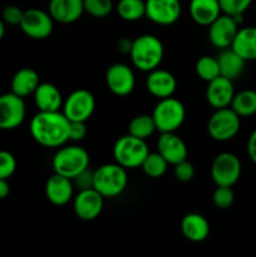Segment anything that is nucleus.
Instances as JSON below:
<instances>
[{
	"label": "nucleus",
	"instance_id": "obj_27",
	"mask_svg": "<svg viewBox=\"0 0 256 257\" xmlns=\"http://www.w3.org/2000/svg\"><path fill=\"white\" fill-rule=\"evenodd\" d=\"M230 108L240 118L256 114V90L243 89L235 93Z\"/></svg>",
	"mask_w": 256,
	"mask_h": 257
},
{
	"label": "nucleus",
	"instance_id": "obj_18",
	"mask_svg": "<svg viewBox=\"0 0 256 257\" xmlns=\"http://www.w3.org/2000/svg\"><path fill=\"white\" fill-rule=\"evenodd\" d=\"M45 196L54 206H64L74 197V185L70 178L54 173L45 183Z\"/></svg>",
	"mask_w": 256,
	"mask_h": 257
},
{
	"label": "nucleus",
	"instance_id": "obj_22",
	"mask_svg": "<svg viewBox=\"0 0 256 257\" xmlns=\"http://www.w3.org/2000/svg\"><path fill=\"white\" fill-rule=\"evenodd\" d=\"M182 235L192 242H201L210 235V223L205 216L191 212L183 216L181 221Z\"/></svg>",
	"mask_w": 256,
	"mask_h": 257
},
{
	"label": "nucleus",
	"instance_id": "obj_12",
	"mask_svg": "<svg viewBox=\"0 0 256 257\" xmlns=\"http://www.w3.org/2000/svg\"><path fill=\"white\" fill-rule=\"evenodd\" d=\"M182 5L180 0H146V18L162 27L172 25L180 19Z\"/></svg>",
	"mask_w": 256,
	"mask_h": 257
},
{
	"label": "nucleus",
	"instance_id": "obj_14",
	"mask_svg": "<svg viewBox=\"0 0 256 257\" xmlns=\"http://www.w3.org/2000/svg\"><path fill=\"white\" fill-rule=\"evenodd\" d=\"M104 197L94 188L82 190L73 197L75 216L83 221H93L102 213Z\"/></svg>",
	"mask_w": 256,
	"mask_h": 257
},
{
	"label": "nucleus",
	"instance_id": "obj_15",
	"mask_svg": "<svg viewBox=\"0 0 256 257\" xmlns=\"http://www.w3.org/2000/svg\"><path fill=\"white\" fill-rule=\"evenodd\" d=\"M238 32V24L232 17L221 14L208 25V40L218 49H226L232 45L233 39Z\"/></svg>",
	"mask_w": 256,
	"mask_h": 257
},
{
	"label": "nucleus",
	"instance_id": "obj_43",
	"mask_svg": "<svg viewBox=\"0 0 256 257\" xmlns=\"http://www.w3.org/2000/svg\"><path fill=\"white\" fill-rule=\"evenodd\" d=\"M5 25L7 24H5V23L3 22L2 18H0V40H2L5 35V29H7V28H5Z\"/></svg>",
	"mask_w": 256,
	"mask_h": 257
},
{
	"label": "nucleus",
	"instance_id": "obj_26",
	"mask_svg": "<svg viewBox=\"0 0 256 257\" xmlns=\"http://www.w3.org/2000/svg\"><path fill=\"white\" fill-rule=\"evenodd\" d=\"M216 58H217L221 77L227 78L233 82L242 74L246 62L231 48L222 49Z\"/></svg>",
	"mask_w": 256,
	"mask_h": 257
},
{
	"label": "nucleus",
	"instance_id": "obj_42",
	"mask_svg": "<svg viewBox=\"0 0 256 257\" xmlns=\"http://www.w3.org/2000/svg\"><path fill=\"white\" fill-rule=\"evenodd\" d=\"M10 193V186L8 183V180H3L0 178V200H4L9 196Z\"/></svg>",
	"mask_w": 256,
	"mask_h": 257
},
{
	"label": "nucleus",
	"instance_id": "obj_30",
	"mask_svg": "<svg viewBox=\"0 0 256 257\" xmlns=\"http://www.w3.org/2000/svg\"><path fill=\"white\" fill-rule=\"evenodd\" d=\"M168 167V163L166 162L165 158L158 152L148 153L147 157L141 165L143 173L151 178H160L166 173Z\"/></svg>",
	"mask_w": 256,
	"mask_h": 257
},
{
	"label": "nucleus",
	"instance_id": "obj_28",
	"mask_svg": "<svg viewBox=\"0 0 256 257\" xmlns=\"http://www.w3.org/2000/svg\"><path fill=\"white\" fill-rule=\"evenodd\" d=\"M156 124L152 115L138 114L131 119L128 124V135L146 141L156 132Z\"/></svg>",
	"mask_w": 256,
	"mask_h": 257
},
{
	"label": "nucleus",
	"instance_id": "obj_35",
	"mask_svg": "<svg viewBox=\"0 0 256 257\" xmlns=\"http://www.w3.org/2000/svg\"><path fill=\"white\" fill-rule=\"evenodd\" d=\"M17 170V160L9 151H0V178L8 180Z\"/></svg>",
	"mask_w": 256,
	"mask_h": 257
},
{
	"label": "nucleus",
	"instance_id": "obj_8",
	"mask_svg": "<svg viewBox=\"0 0 256 257\" xmlns=\"http://www.w3.org/2000/svg\"><path fill=\"white\" fill-rule=\"evenodd\" d=\"M241 161L231 152H222L217 155L211 165V177L216 186L232 187L240 180Z\"/></svg>",
	"mask_w": 256,
	"mask_h": 257
},
{
	"label": "nucleus",
	"instance_id": "obj_5",
	"mask_svg": "<svg viewBox=\"0 0 256 257\" xmlns=\"http://www.w3.org/2000/svg\"><path fill=\"white\" fill-rule=\"evenodd\" d=\"M150 151L146 141L136 138L131 135L122 136L115 141L113 146V158L114 162L125 170L141 167Z\"/></svg>",
	"mask_w": 256,
	"mask_h": 257
},
{
	"label": "nucleus",
	"instance_id": "obj_11",
	"mask_svg": "<svg viewBox=\"0 0 256 257\" xmlns=\"http://www.w3.org/2000/svg\"><path fill=\"white\" fill-rule=\"evenodd\" d=\"M27 108L23 98L14 93L0 95V131H12L19 127L25 119Z\"/></svg>",
	"mask_w": 256,
	"mask_h": 257
},
{
	"label": "nucleus",
	"instance_id": "obj_2",
	"mask_svg": "<svg viewBox=\"0 0 256 257\" xmlns=\"http://www.w3.org/2000/svg\"><path fill=\"white\" fill-rule=\"evenodd\" d=\"M165 55L163 44L156 35L143 34L132 40L130 50L133 67L141 72L150 73L161 65Z\"/></svg>",
	"mask_w": 256,
	"mask_h": 257
},
{
	"label": "nucleus",
	"instance_id": "obj_10",
	"mask_svg": "<svg viewBox=\"0 0 256 257\" xmlns=\"http://www.w3.org/2000/svg\"><path fill=\"white\" fill-rule=\"evenodd\" d=\"M22 32L28 38L34 40H43L50 37L54 28V20L49 13L38 8L24 10L22 22L19 24Z\"/></svg>",
	"mask_w": 256,
	"mask_h": 257
},
{
	"label": "nucleus",
	"instance_id": "obj_40",
	"mask_svg": "<svg viewBox=\"0 0 256 257\" xmlns=\"http://www.w3.org/2000/svg\"><path fill=\"white\" fill-rule=\"evenodd\" d=\"M247 155L248 158L256 165V128L251 132L247 140Z\"/></svg>",
	"mask_w": 256,
	"mask_h": 257
},
{
	"label": "nucleus",
	"instance_id": "obj_38",
	"mask_svg": "<svg viewBox=\"0 0 256 257\" xmlns=\"http://www.w3.org/2000/svg\"><path fill=\"white\" fill-rule=\"evenodd\" d=\"M72 181L73 185L77 186L79 188V191L93 188V183H94V171L89 170V167H88L87 170L82 171L79 175L75 176Z\"/></svg>",
	"mask_w": 256,
	"mask_h": 257
},
{
	"label": "nucleus",
	"instance_id": "obj_4",
	"mask_svg": "<svg viewBox=\"0 0 256 257\" xmlns=\"http://www.w3.org/2000/svg\"><path fill=\"white\" fill-rule=\"evenodd\" d=\"M89 153L80 146H62L52 161L54 173L73 178L89 167Z\"/></svg>",
	"mask_w": 256,
	"mask_h": 257
},
{
	"label": "nucleus",
	"instance_id": "obj_3",
	"mask_svg": "<svg viewBox=\"0 0 256 257\" xmlns=\"http://www.w3.org/2000/svg\"><path fill=\"white\" fill-rule=\"evenodd\" d=\"M127 170L118 163H105L94 171L93 188L104 198L119 196L127 188Z\"/></svg>",
	"mask_w": 256,
	"mask_h": 257
},
{
	"label": "nucleus",
	"instance_id": "obj_33",
	"mask_svg": "<svg viewBox=\"0 0 256 257\" xmlns=\"http://www.w3.org/2000/svg\"><path fill=\"white\" fill-rule=\"evenodd\" d=\"M253 0H218L222 14L230 17L243 15V13L251 7Z\"/></svg>",
	"mask_w": 256,
	"mask_h": 257
},
{
	"label": "nucleus",
	"instance_id": "obj_37",
	"mask_svg": "<svg viewBox=\"0 0 256 257\" xmlns=\"http://www.w3.org/2000/svg\"><path fill=\"white\" fill-rule=\"evenodd\" d=\"M24 10L20 9L17 5H8L3 9L2 19L8 25H19L22 22Z\"/></svg>",
	"mask_w": 256,
	"mask_h": 257
},
{
	"label": "nucleus",
	"instance_id": "obj_6",
	"mask_svg": "<svg viewBox=\"0 0 256 257\" xmlns=\"http://www.w3.org/2000/svg\"><path fill=\"white\" fill-rule=\"evenodd\" d=\"M151 115L155 120L156 130L160 133L176 132L185 122L186 108L177 98H163L158 99Z\"/></svg>",
	"mask_w": 256,
	"mask_h": 257
},
{
	"label": "nucleus",
	"instance_id": "obj_31",
	"mask_svg": "<svg viewBox=\"0 0 256 257\" xmlns=\"http://www.w3.org/2000/svg\"><path fill=\"white\" fill-rule=\"evenodd\" d=\"M196 73L205 82H211L215 78L220 77V68L216 57L203 55L196 62Z\"/></svg>",
	"mask_w": 256,
	"mask_h": 257
},
{
	"label": "nucleus",
	"instance_id": "obj_16",
	"mask_svg": "<svg viewBox=\"0 0 256 257\" xmlns=\"http://www.w3.org/2000/svg\"><path fill=\"white\" fill-rule=\"evenodd\" d=\"M157 152L172 166L187 160L188 155L185 141L175 132L161 133L157 140Z\"/></svg>",
	"mask_w": 256,
	"mask_h": 257
},
{
	"label": "nucleus",
	"instance_id": "obj_9",
	"mask_svg": "<svg viewBox=\"0 0 256 257\" xmlns=\"http://www.w3.org/2000/svg\"><path fill=\"white\" fill-rule=\"evenodd\" d=\"M63 114L70 122H87L95 109V98L89 90L75 89L63 102Z\"/></svg>",
	"mask_w": 256,
	"mask_h": 257
},
{
	"label": "nucleus",
	"instance_id": "obj_41",
	"mask_svg": "<svg viewBox=\"0 0 256 257\" xmlns=\"http://www.w3.org/2000/svg\"><path fill=\"white\" fill-rule=\"evenodd\" d=\"M131 47H132V42H131V40L125 39V38H122V39L118 40L117 49L119 50L120 53H123V54H130Z\"/></svg>",
	"mask_w": 256,
	"mask_h": 257
},
{
	"label": "nucleus",
	"instance_id": "obj_17",
	"mask_svg": "<svg viewBox=\"0 0 256 257\" xmlns=\"http://www.w3.org/2000/svg\"><path fill=\"white\" fill-rule=\"evenodd\" d=\"M235 95L232 80L223 77H217L207 83L206 88V100L208 104L215 109L227 108L231 105V102Z\"/></svg>",
	"mask_w": 256,
	"mask_h": 257
},
{
	"label": "nucleus",
	"instance_id": "obj_32",
	"mask_svg": "<svg viewBox=\"0 0 256 257\" xmlns=\"http://www.w3.org/2000/svg\"><path fill=\"white\" fill-rule=\"evenodd\" d=\"M83 7L84 13L89 14L90 17L102 19L112 13L114 5L112 0H83Z\"/></svg>",
	"mask_w": 256,
	"mask_h": 257
},
{
	"label": "nucleus",
	"instance_id": "obj_29",
	"mask_svg": "<svg viewBox=\"0 0 256 257\" xmlns=\"http://www.w3.org/2000/svg\"><path fill=\"white\" fill-rule=\"evenodd\" d=\"M120 19L125 22H137L146 17L145 0H119L115 7Z\"/></svg>",
	"mask_w": 256,
	"mask_h": 257
},
{
	"label": "nucleus",
	"instance_id": "obj_39",
	"mask_svg": "<svg viewBox=\"0 0 256 257\" xmlns=\"http://www.w3.org/2000/svg\"><path fill=\"white\" fill-rule=\"evenodd\" d=\"M87 125L85 122H70L69 123V141L80 142L87 137Z\"/></svg>",
	"mask_w": 256,
	"mask_h": 257
},
{
	"label": "nucleus",
	"instance_id": "obj_34",
	"mask_svg": "<svg viewBox=\"0 0 256 257\" xmlns=\"http://www.w3.org/2000/svg\"><path fill=\"white\" fill-rule=\"evenodd\" d=\"M235 200V193L232 188L226 186H217L212 193V202L220 210H227L232 206Z\"/></svg>",
	"mask_w": 256,
	"mask_h": 257
},
{
	"label": "nucleus",
	"instance_id": "obj_21",
	"mask_svg": "<svg viewBox=\"0 0 256 257\" xmlns=\"http://www.w3.org/2000/svg\"><path fill=\"white\" fill-rule=\"evenodd\" d=\"M35 105L40 112H55L63 107V97L59 88L52 83H40L34 92Z\"/></svg>",
	"mask_w": 256,
	"mask_h": 257
},
{
	"label": "nucleus",
	"instance_id": "obj_36",
	"mask_svg": "<svg viewBox=\"0 0 256 257\" xmlns=\"http://www.w3.org/2000/svg\"><path fill=\"white\" fill-rule=\"evenodd\" d=\"M173 175L177 181L182 183L191 182L195 177V167L191 162H188L187 160L182 161V162L177 163V165L173 166Z\"/></svg>",
	"mask_w": 256,
	"mask_h": 257
},
{
	"label": "nucleus",
	"instance_id": "obj_24",
	"mask_svg": "<svg viewBox=\"0 0 256 257\" xmlns=\"http://www.w3.org/2000/svg\"><path fill=\"white\" fill-rule=\"evenodd\" d=\"M39 84V74L34 69H32V68H22L13 75L10 88H12V93L24 99L25 97L34 94L35 89Z\"/></svg>",
	"mask_w": 256,
	"mask_h": 257
},
{
	"label": "nucleus",
	"instance_id": "obj_1",
	"mask_svg": "<svg viewBox=\"0 0 256 257\" xmlns=\"http://www.w3.org/2000/svg\"><path fill=\"white\" fill-rule=\"evenodd\" d=\"M70 120L60 110L38 112L29 124L30 135L38 145L47 148H60L69 141Z\"/></svg>",
	"mask_w": 256,
	"mask_h": 257
},
{
	"label": "nucleus",
	"instance_id": "obj_25",
	"mask_svg": "<svg viewBox=\"0 0 256 257\" xmlns=\"http://www.w3.org/2000/svg\"><path fill=\"white\" fill-rule=\"evenodd\" d=\"M230 48L245 62L256 60V27H245L238 29Z\"/></svg>",
	"mask_w": 256,
	"mask_h": 257
},
{
	"label": "nucleus",
	"instance_id": "obj_23",
	"mask_svg": "<svg viewBox=\"0 0 256 257\" xmlns=\"http://www.w3.org/2000/svg\"><path fill=\"white\" fill-rule=\"evenodd\" d=\"M188 9L193 22L202 27H208L222 14L218 0H191Z\"/></svg>",
	"mask_w": 256,
	"mask_h": 257
},
{
	"label": "nucleus",
	"instance_id": "obj_19",
	"mask_svg": "<svg viewBox=\"0 0 256 257\" xmlns=\"http://www.w3.org/2000/svg\"><path fill=\"white\" fill-rule=\"evenodd\" d=\"M146 88L151 95L158 99H163V98L172 97L177 88V80L171 72L157 68L148 73Z\"/></svg>",
	"mask_w": 256,
	"mask_h": 257
},
{
	"label": "nucleus",
	"instance_id": "obj_7",
	"mask_svg": "<svg viewBox=\"0 0 256 257\" xmlns=\"http://www.w3.org/2000/svg\"><path fill=\"white\" fill-rule=\"evenodd\" d=\"M241 118L230 107L215 109L207 122V133L213 141L227 142L238 133Z\"/></svg>",
	"mask_w": 256,
	"mask_h": 257
},
{
	"label": "nucleus",
	"instance_id": "obj_20",
	"mask_svg": "<svg viewBox=\"0 0 256 257\" xmlns=\"http://www.w3.org/2000/svg\"><path fill=\"white\" fill-rule=\"evenodd\" d=\"M48 13L54 22L72 24L79 20L84 13L83 0H50Z\"/></svg>",
	"mask_w": 256,
	"mask_h": 257
},
{
	"label": "nucleus",
	"instance_id": "obj_13",
	"mask_svg": "<svg viewBox=\"0 0 256 257\" xmlns=\"http://www.w3.org/2000/svg\"><path fill=\"white\" fill-rule=\"evenodd\" d=\"M105 83L113 94L125 97L131 94L136 87L135 73L127 64L114 63L105 72Z\"/></svg>",
	"mask_w": 256,
	"mask_h": 257
}]
</instances>
